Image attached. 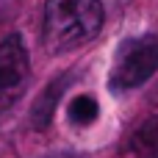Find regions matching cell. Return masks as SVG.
Wrapping results in <instances>:
<instances>
[{"label": "cell", "mask_w": 158, "mask_h": 158, "mask_svg": "<svg viewBox=\"0 0 158 158\" xmlns=\"http://www.w3.org/2000/svg\"><path fill=\"white\" fill-rule=\"evenodd\" d=\"M133 153L136 158H158V117H150L133 133Z\"/></svg>", "instance_id": "5"}, {"label": "cell", "mask_w": 158, "mask_h": 158, "mask_svg": "<svg viewBox=\"0 0 158 158\" xmlns=\"http://www.w3.org/2000/svg\"><path fill=\"white\" fill-rule=\"evenodd\" d=\"M158 69V39L156 36H139L125 39L114 56L108 86L117 92L139 89L144 86Z\"/></svg>", "instance_id": "2"}, {"label": "cell", "mask_w": 158, "mask_h": 158, "mask_svg": "<svg viewBox=\"0 0 158 158\" xmlns=\"http://www.w3.org/2000/svg\"><path fill=\"white\" fill-rule=\"evenodd\" d=\"M31 58L19 33H11L0 42V114L8 111L28 89Z\"/></svg>", "instance_id": "3"}, {"label": "cell", "mask_w": 158, "mask_h": 158, "mask_svg": "<svg viewBox=\"0 0 158 158\" xmlns=\"http://www.w3.org/2000/svg\"><path fill=\"white\" fill-rule=\"evenodd\" d=\"M67 114H69V122H75V125H92L100 114V106L92 94H78V97H72Z\"/></svg>", "instance_id": "6"}, {"label": "cell", "mask_w": 158, "mask_h": 158, "mask_svg": "<svg viewBox=\"0 0 158 158\" xmlns=\"http://www.w3.org/2000/svg\"><path fill=\"white\" fill-rule=\"evenodd\" d=\"M67 83H69V75L56 78L50 86H44V92H42V94H39V100L33 103L31 125H33L36 131H44V128L50 125V119H53V114H56V106H58V100H61V94H64Z\"/></svg>", "instance_id": "4"}, {"label": "cell", "mask_w": 158, "mask_h": 158, "mask_svg": "<svg viewBox=\"0 0 158 158\" xmlns=\"http://www.w3.org/2000/svg\"><path fill=\"white\" fill-rule=\"evenodd\" d=\"M106 11L100 0H47L44 6V47L50 53H69L92 42L103 28Z\"/></svg>", "instance_id": "1"}]
</instances>
